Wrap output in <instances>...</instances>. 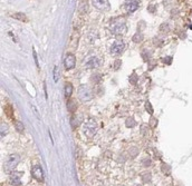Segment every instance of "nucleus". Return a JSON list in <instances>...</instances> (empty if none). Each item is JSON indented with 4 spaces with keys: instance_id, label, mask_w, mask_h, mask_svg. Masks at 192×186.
<instances>
[{
    "instance_id": "f257e3e1",
    "label": "nucleus",
    "mask_w": 192,
    "mask_h": 186,
    "mask_svg": "<svg viewBox=\"0 0 192 186\" xmlns=\"http://www.w3.org/2000/svg\"><path fill=\"white\" fill-rule=\"evenodd\" d=\"M110 30L114 35H123L127 30V26L123 18H118L113 20L110 25Z\"/></svg>"
},
{
    "instance_id": "f03ea898",
    "label": "nucleus",
    "mask_w": 192,
    "mask_h": 186,
    "mask_svg": "<svg viewBox=\"0 0 192 186\" xmlns=\"http://www.w3.org/2000/svg\"><path fill=\"white\" fill-rule=\"evenodd\" d=\"M97 123L94 118H88L86 122L84 123L83 126V133L85 134V136L88 138H92L95 136V134L97 133Z\"/></svg>"
},
{
    "instance_id": "7ed1b4c3",
    "label": "nucleus",
    "mask_w": 192,
    "mask_h": 186,
    "mask_svg": "<svg viewBox=\"0 0 192 186\" xmlns=\"http://www.w3.org/2000/svg\"><path fill=\"white\" fill-rule=\"evenodd\" d=\"M20 162V156L18 154H11L7 157V159L5 161V171L6 172H11L13 171L17 165Z\"/></svg>"
},
{
    "instance_id": "20e7f679",
    "label": "nucleus",
    "mask_w": 192,
    "mask_h": 186,
    "mask_svg": "<svg viewBox=\"0 0 192 186\" xmlns=\"http://www.w3.org/2000/svg\"><path fill=\"white\" fill-rule=\"evenodd\" d=\"M78 98L82 102H88L93 98V92L87 85H80L78 88Z\"/></svg>"
},
{
    "instance_id": "39448f33",
    "label": "nucleus",
    "mask_w": 192,
    "mask_h": 186,
    "mask_svg": "<svg viewBox=\"0 0 192 186\" xmlns=\"http://www.w3.org/2000/svg\"><path fill=\"white\" fill-rule=\"evenodd\" d=\"M124 48H125V43H124L123 40H115L112 43V46H111V48H110V51L112 55L117 56V55L123 53Z\"/></svg>"
},
{
    "instance_id": "423d86ee",
    "label": "nucleus",
    "mask_w": 192,
    "mask_h": 186,
    "mask_svg": "<svg viewBox=\"0 0 192 186\" xmlns=\"http://www.w3.org/2000/svg\"><path fill=\"white\" fill-rule=\"evenodd\" d=\"M92 5L101 11H107L111 8L110 0H92Z\"/></svg>"
},
{
    "instance_id": "0eeeda50",
    "label": "nucleus",
    "mask_w": 192,
    "mask_h": 186,
    "mask_svg": "<svg viewBox=\"0 0 192 186\" xmlns=\"http://www.w3.org/2000/svg\"><path fill=\"white\" fill-rule=\"evenodd\" d=\"M31 174H33V177L36 181L38 182H44V173L43 169H41L40 165H34L33 168H31Z\"/></svg>"
},
{
    "instance_id": "6e6552de",
    "label": "nucleus",
    "mask_w": 192,
    "mask_h": 186,
    "mask_svg": "<svg viewBox=\"0 0 192 186\" xmlns=\"http://www.w3.org/2000/svg\"><path fill=\"white\" fill-rule=\"evenodd\" d=\"M76 65V57L73 54H67L64 59V66L66 69H73Z\"/></svg>"
},
{
    "instance_id": "1a4fd4ad",
    "label": "nucleus",
    "mask_w": 192,
    "mask_h": 186,
    "mask_svg": "<svg viewBox=\"0 0 192 186\" xmlns=\"http://www.w3.org/2000/svg\"><path fill=\"white\" fill-rule=\"evenodd\" d=\"M21 176H23V173L20 172H16V173H13L10 175V184L13 186H19L21 185Z\"/></svg>"
},
{
    "instance_id": "9d476101",
    "label": "nucleus",
    "mask_w": 192,
    "mask_h": 186,
    "mask_svg": "<svg viewBox=\"0 0 192 186\" xmlns=\"http://www.w3.org/2000/svg\"><path fill=\"white\" fill-rule=\"evenodd\" d=\"M100 65V59L97 58V57L95 56H92V57H88L86 60V63H85V66H86V68H96V67Z\"/></svg>"
},
{
    "instance_id": "9b49d317",
    "label": "nucleus",
    "mask_w": 192,
    "mask_h": 186,
    "mask_svg": "<svg viewBox=\"0 0 192 186\" xmlns=\"http://www.w3.org/2000/svg\"><path fill=\"white\" fill-rule=\"evenodd\" d=\"M138 8V3L136 0H128L125 3V9L128 13H132L134 11H136V9Z\"/></svg>"
},
{
    "instance_id": "f8f14e48",
    "label": "nucleus",
    "mask_w": 192,
    "mask_h": 186,
    "mask_svg": "<svg viewBox=\"0 0 192 186\" xmlns=\"http://www.w3.org/2000/svg\"><path fill=\"white\" fill-rule=\"evenodd\" d=\"M73 86L72 84H69V83H67L66 85H65V88H64V93H65V97L66 98H69V97L72 96L73 94Z\"/></svg>"
},
{
    "instance_id": "ddd939ff",
    "label": "nucleus",
    "mask_w": 192,
    "mask_h": 186,
    "mask_svg": "<svg viewBox=\"0 0 192 186\" xmlns=\"http://www.w3.org/2000/svg\"><path fill=\"white\" fill-rule=\"evenodd\" d=\"M141 178H142V182L143 183H151L152 181V175L151 173H149V172H145V173H142L141 175Z\"/></svg>"
},
{
    "instance_id": "4468645a",
    "label": "nucleus",
    "mask_w": 192,
    "mask_h": 186,
    "mask_svg": "<svg viewBox=\"0 0 192 186\" xmlns=\"http://www.w3.org/2000/svg\"><path fill=\"white\" fill-rule=\"evenodd\" d=\"M76 108H77V104L75 100H69V102L67 103V109H68L69 113H75Z\"/></svg>"
},
{
    "instance_id": "2eb2a0df",
    "label": "nucleus",
    "mask_w": 192,
    "mask_h": 186,
    "mask_svg": "<svg viewBox=\"0 0 192 186\" xmlns=\"http://www.w3.org/2000/svg\"><path fill=\"white\" fill-rule=\"evenodd\" d=\"M135 125H136V122H135V119H134L133 117L126 118V120H125V126H126V127H127V128H133Z\"/></svg>"
},
{
    "instance_id": "dca6fc26",
    "label": "nucleus",
    "mask_w": 192,
    "mask_h": 186,
    "mask_svg": "<svg viewBox=\"0 0 192 186\" xmlns=\"http://www.w3.org/2000/svg\"><path fill=\"white\" fill-rule=\"evenodd\" d=\"M138 152H140V150H138V148L136 147V146H132V147L128 149V155L133 158V157H135V156L138 155Z\"/></svg>"
},
{
    "instance_id": "f3484780",
    "label": "nucleus",
    "mask_w": 192,
    "mask_h": 186,
    "mask_svg": "<svg viewBox=\"0 0 192 186\" xmlns=\"http://www.w3.org/2000/svg\"><path fill=\"white\" fill-rule=\"evenodd\" d=\"M9 132V126L6 123H1V138L5 137Z\"/></svg>"
},
{
    "instance_id": "a211bd4d",
    "label": "nucleus",
    "mask_w": 192,
    "mask_h": 186,
    "mask_svg": "<svg viewBox=\"0 0 192 186\" xmlns=\"http://www.w3.org/2000/svg\"><path fill=\"white\" fill-rule=\"evenodd\" d=\"M143 40V35H142L141 33H136L135 35L133 36V41L134 43H141V41Z\"/></svg>"
},
{
    "instance_id": "6ab92c4d",
    "label": "nucleus",
    "mask_w": 192,
    "mask_h": 186,
    "mask_svg": "<svg viewBox=\"0 0 192 186\" xmlns=\"http://www.w3.org/2000/svg\"><path fill=\"white\" fill-rule=\"evenodd\" d=\"M151 165H152L151 158L145 157V158H143V159H142V166H144V167H150Z\"/></svg>"
},
{
    "instance_id": "aec40b11",
    "label": "nucleus",
    "mask_w": 192,
    "mask_h": 186,
    "mask_svg": "<svg viewBox=\"0 0 192 186\" xmlns=\"http://www.w3.org/2000/svg\"><path fill=\"white\" fill-rule=\"evenodd\" d=\"M15 127H16V129H17V132H19V133H23V123L21 122H16L15 123Z\"/></svg>"
},
{
    "instance_id": "412c9836",
    "label": "nucleus",
    "mask_w": 192,
    "mask_h": 186,
    "mask_svg": "<svg viewBox=\"0 0 192 186\" xmlns=\"http://www.w3.org/2000/svg\"><path fill=\"white\" fill-rule=\"evenodd\" d=\"M160 31L161 33H168L170 31V27L168 23H163V25H161V27H160Z\"/></svg>"
},
{
    "instance_id": "4be33fe9",
    "label": "nucleus",
    "mask_w": 192,
    "mask_h": 186,
    "mask_svg": "<svg viewBox=\"0 0 192 186\" xmlns=\"http://www.w3.org/2000/svg\"><path fill=\"white\" fill-rule=\"evenodd\" d=\"M161 169H162V172H163L165 175H169L170 174V166L168 165V164H162V167H161Z\"/></svg>"
},
{
    "instance_id": "5701e85b",
    "label": "nucleus",
    "mask_w": 192,
    "mask_h": 186,
    "mask_svg": "<svg viewBox=\"0 0 192 186\" xmlns=\"http://www.w3.org/2000/svg\"><path fill=\"white\" fill-rule=\"evenodd\" d=\"M58 79H59V68L57 66H55L54 68V80L55 82H58Z\"/></svg>"
},
{
    "instance_id": "b1692460",
    "label": "nucleus",
    "mask_w": 192,
    "mask_h": 186,
    "mask_svg": "<svg viewBox=\"0 0 192 186\" xmlns=\"http://www.w3.org/2000/svg\"><path fill=\"white\" fill-rule=\"evenodd\" d=\"M145 110L149 113V114H152V113H153V108H152V105L150 102L145 103Z\"/></svg>"
},
{
    "instance_id": "393cba45",
    "label": "nucleus",
    "mask_w": 192,
    "mask_h": 186,
    "mask_svg": "<svg viewBox=\"0 0 192 186\" xmlns=\"http://www.w3.org/2000/svg\"><path fill=\"white\" fill-rule=\"evenodd\" d=\"M80 120H78V119H77V117H73L72 118V127L73 128H76L77 127V126H78V125H80Z\"/></svg>"
},
{
    "instance_id": "a878e982",
    "label": "nucleus",
    "mask_w": 192,
    "mask_h": 186,
    "mask_svg": "<svg viewBox=\"0 0 192 186\" xmlns=\"http://www.w3.org/2000/svg\"><path fill=\"white\" fill-rule=\"evenodd\" d=\"M150 125H151V127H156V125H158V119L154 117H152L151 119H150Z\"/></svg>"
},
{
    "instance_id": "bb28decb",
    "label": "nucleus",
    "mask_w": 192,
    "mask_h": 186,
    "mask_svg": "<svg viewBox=\"0 0 192 186\" xmlns=\"http://www.w3.org/2000/svg\"><path fill=\"white\" fill-rule=\"evenodd\" d=\"M142 57H143V59H144V60H149V59H150V57H151V54H150L149 51L146 50L145 53H142Z\"/></svg>"
},
{
    "instance_id": "cd10ccee",
    "label": "nucleus",
    "mask_w": 192,
    "mask_h": 186,
    "mask_svg": "<svg viewBox=\"0 0 192 186\" xmlns=\"http://www.w3.org/2000/svg\"><path fill=\"white\" fill-rule=\"evenodd\" d=\"M13 17H15V18H17V19H20V20H23V21L27 20V18H26V16L23 15V13H20V15H15Z\"/></svg>"
},
{
    "instance_id": "c85d7f7f",
    "label": "nucleus",
    "mask_w": 192,
    "mask_h": 186,
    "mask_svg": "<svg viewBox=\"0 0 192 186\" xmlns=\"http://www.w3.org/2000/svg\"><path fill=\"white\" fill-rule=\"evenodd\" d=\"M146 130H148V127H146L145 125H142V126H141V133H142V135H145V134H146Z\"/></svg>"
},
{
    "instance_id": "c756f323",
    "label": "nucleus",
    "mask_w": 192,
    "mask_h": 186,
    "mask_svg": "<svg viewBox=\"0 0 192 186\" xmlns=\"http://www.w3.org/2000/svg\"><path fill=\"white\" fill-rule=\"evenodd\" d=\"M163 61L165 63V64H171V61H172V57H165V59H163Z\"/></svg>"
},
{
    "instance_id": "7c9ffc66",
    "label": "nucleus",
    "mask_w": 192,
    "mask_h": 186,
    "mask_svg": "<svg viewBox=\"0 0 192 186\" xmlns=\"http://www.w3.org/2000/svg\"><path fill=\"white\" fill-rule=\"evenodd\" d=\"M114 68L115 69H117V68H120V66H121V60H116L115 61V64H114Z\"/></svg>"
},
{
    "instance_id": "2f4dec72",
    "label": "nucleus",
    "mask_w": 192,
    "mask_h": 186,
    "mask_svg": "<svg viewBox=\"0 0 192 186\" xmlns=\"http://www.w3.org/2000/svg\"><path fill=\"white\" fill-rule=\"evenodd\" d=\"M34 58H35V61H36V66L38 67V61H37V55H36V51L34 50Z\"/></svg>"
},
{
    "instance_id": "473e14b6",
    "label": "nucleus",
    "mask_w": 192,
    "mask_h": 186,
    "mask_svg": "<svg viewBox=\"0 0 192 186\" xmlns=\"http://www.w3.org/2000/svg\"><path fill=\"white\" fill-rule=\"evenodd\" d=\"M134 186H143V185H141V184H136V185H134Z\"/></svg>"
},
{
    "instance_id": "72a5a7b5",
    "label": "nucleus",
    "mask_w": 192,
    "mask_h": 186,
    "mask_svg": "<svg viewBox=\"0 0 192 186\" xmlns=\"http://www.w3.org/2000/svg\"><path fill=\"white\" fill-rule=\"evenodd\" d=\"M120 186H123V185H120Z\"/></svg>"
}]
</instances>
